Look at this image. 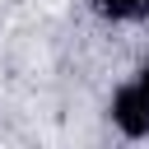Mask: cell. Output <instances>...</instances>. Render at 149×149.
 Segmentation results:
<instances>
[{
	"label": "cell",
	"mask_w": 149,
	"mask_h": 149,
	"mask_svg": "<svg viewBox=\"0 0 149 149\" xmlns=\"http://www.w3.org/2000/svg\"><path fill=\"white\" fill-rule=\"evenodd\" d=\"M102 121L121 144H149V47L135 56V65L107 88Z\"/></svg>",
	"instance_id": "cell-1"
},
{
	"label": "cell",
	"mask_w": 149,
	"mask_h": 149,
	"mask_svg": "<svg viewBox=\"0 0 149 149\" xmlns=\"http://www.w3.org/2000/svg\"><path fill=\"white\" fill-rule=\"evenodd\" d=\"M88 14L102 28H149V0H88Z\"/></svg>",
	"instance_id": "cell-2"
}]
</instances>
